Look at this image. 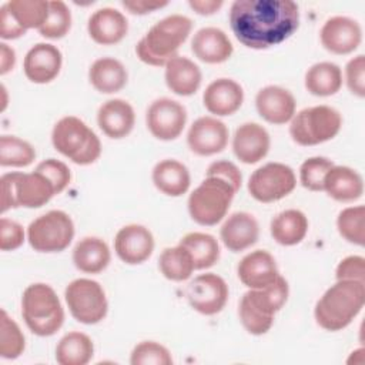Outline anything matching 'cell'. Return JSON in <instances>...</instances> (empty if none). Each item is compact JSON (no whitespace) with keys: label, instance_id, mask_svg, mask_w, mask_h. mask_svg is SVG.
Wrapping results in <instances>:
<instances>
[{"label":"cell","instance_id":"6da1fadb","mask_svg":"<svg viewBox=\"0 0 365 365\" xmlns=\"http://www.w3.org/2000/svg\"><path fill=\"white\" fill-rule=\"evenodd\" d=\"M230 26L241 44L262 50L297 31L299 9L291 0H237L230 9Z\"/></svg>","mask_w":365,"mask_h":365},{"label":"cell","instance_id":"7a4b0ae2","mask_svg":"<svg viewBox=\"0 0 365 365\" xmlns=\"http://www.w3.org/2000/svg\"><path fill=\"white\" fill-rule=\"evenodd\" d=\"M365 304V282L336 279L318 299L314 315L327 331H341L361 312Z\"/></svg>","mask_w":365,"mask_h":365},{"label":"cell","instance_id":"3957f363","mask_svg":"<svg viewBox=\"0 0 365 365\" xmlns=\"http://www.w3.org/2000/svg\"><path fill=\"white\" fill-rule=\"evenodd\" d=\"M192 21L182 14H171L157 21L145 36L137 43L135 53L138 58L154 67L165 66L177 50L188 38Z\"/></svg>","mask_w":365,"mask_h":365},{"label":"cell","instance_id":"277c9868","mask_svg":"<svg viewBox=\"0 0 365 365\" xmlns=\"http://www.w3.org/2000/svg\"><path fill=\"white\" fill-rule=\"evenodd\" d=\"M288 298V282L284 277L278 278L268 287L250 289L240 302V319L242 327L252 335H262L269 331L274 315L278 312Z\"/></svg>","mask_w":365,"mask_h":365},{"label":"cell","instance_id":"5b68a950","mask_svg":"<svg viewBox=\"0 0 365 365\" xmlns=\"http://www.w3.org/2000/svg\"><path fill=\"white\" fill-rule=\"evenodd\" d=\"M21 314L29 329L38 336L54 335L64 322V311L57 294L43 282L31 284L24 289Z\"/></svg>","mask_w":365,"mask_h":365},{"label":"cell","instance_id":"8992f818","mask_svg":"<svg viewBox=\"0 0 365 365\" xmlns=\"http://www.w3.org/2000/svg\"><path fill=\"white\" fill-rule=\"evenodd\" d=\"M51 141L60 154L78 165L93 164L101 154V143L97 134L74 115L63 117L56 123Z\"/></svg>","mask_w":365,"mask_h":365},{"label":"cell","instance_id":"52a82bcc","mask_svg":"<svg viewBox=\"0 0 365 365\" xmlns=\"http://www.w3.org/2000/svg\"><path fill=\"white\" fill-rule=\"evenodd\" d=\"M1 212L10 208H38L56 195L53 184L36 170L33 173H7L0 178Z\"/></svg>","mask_w":365,"mask_h":365},{"label":"cell","instance_id":"ba28073f","mask_svg":"<svg viewBox=\"0 0 365 365\" xmlns=\"http://www.w3.org/2000/svg\"><path fill=\"white\" fill-rule=\"evenodd\" d=\"M237 190L225 180L207 175L188 197V212L200 225L220 222L232 202Z\"/></svg>","mask_w":365,"mask_h":365},{"label":"cell","instance_id":"9c48e42d","mask_svg":"<svg viewBox=\"0 0 365 365\" xmlns=\"http://www.w3.org/2000/svg\"><path fill=\"white\" fill-rule=\"evenodd\" d=\"M342 117L329 106H315L294 114L289 135L299 145H317L332 140L341 130Z\"/></svg>","mask_w":365,"mask_h":365},{"label":"cell","instance_id":"30bf717a","mask_svg":"<svg viewBox=\"0 0 365 365\" xmlns=\"http://www.w3.org/2000/svg\"><path fill=\"white\" fill-rule=\"evenodd\" d=\"M74 237V224L68 214L60 210L48 211L27 228V240L38 252H60L66 250Z\"/></svg>","mask_w":365,"mask_h":365},{"label":"cell","instance_id":"8fae6325","mask_svg":"<svg viewBox=\"0 0 365 365\" xmlns=\"http://www.w3.org/2000/svg\"><path fill=\"white\" fill-rule=\"evenodd\" d=\"M64 297L73 318L81 324L93 325L107 315V298L97 281L88 278L74 279L67 285Z\"/></svg>","mask_w":365,"mask_h":365},{"label":"cell","instance_id":"7c38bea8","mask_svg":"<svg viewBox=\"0 0 365 365\" xmlns=\"http://www.w3.org/2000/svg\"><path fill=\"white\" fill-rule=\"evenodd\" d=\"M297 185L291 167L282 163H268L257 168L248 180V191L259 202H274L287 197Z\"/></svg>","mask_w":365,"mask_h":365},{"label":"cell","instance_id":"4fadbf2b","mask_svg":"<svg viewBox=\"0 0 365 365\" xmlns=\"http://www.w3.org/2000/svg\"><path fill=\"white\" fill-rule=\"evenodd\" d=\"M145 123L155 138L163 141L175 140L185 127L187 111L178 101L163 97L150 104Z\"/></svg>","mask_w":365,"mask_h":365},{"label":"cell","instance_id":"5bb4252c","mask_svg":"<svg viewBox=\"0 0 365 365\" xmlns=\"http://www.w3.org/2000/svg\"><path fill=\"white\" fill-rule=\"evenodd\" d=\"M190 305L202 315H215L227 304L228 285L217 274H201L187 287Z\"/></svg>","mask_w":365,"mask_h":365},{"label":"cell","instance_id":"9a60e30c","mask_svg":"<svg viewBox=\"0 0 365 365\" xmlns=\"http://www.w3.org/2000/svg\"><path fill=\"white\" fill-rule=\"evenodd\" d=\"M321 44L334 54H349L358 48L362 40L359 23L351 17L335 16L328 19L319 31Z\"/></svg>","mask_w":365,"mask_h":365},{"label":"cell","instance_id":"2e32d148","mask_svg":"<svg viewBox=\"0 0 365 365\" xmlns=\"http://www.w3.org/2000/svg\"><path fill=\"white\" fill-rule=\"evenodd\" d=\"M190 150L197 155H214L228 144V128L215 117L197 118L187 134Z\"/></svg>","mask_w":365,"mask_h":365},{"label":"cell","instance_id":"e0dca14e","mask_svg":"<svg viewBox=\"0 0 365 365\" xmlns=\"http://www.w3.org/2000/svg\"><path fill=\"white\" fill-rule=\"evenodd\" d=\"M114 250L123 262L130 265L141 264L153 254L154 237L144 225L130 224L115 234Z\"/></svg>","mask_w":365,"mask_h":365},{"label":"cell","instance_id":"ac0fdd59","mask_svg":"<svg viewBox=\"0 0 365 365\" xmlns=\"http://www.w3.org/2000/svg\"><path fill=\"white\" fill-rule=\"evenodd\" d=\"M61 51L48 43H38L33 46L23 63L26 77L36 84H46L53 81L61 68Z\"/></svg>","mask_w":365,"mask_h":365},{"label":"cell","instance_id":"d6986e66","mask_svg":"<svg viewBox=\"0 0 365 365\" xmlns=\"http://www.w3.org/2000/svg\"><path fill=\"white\" fill-rule=\"evenodd\" d=\"M255 107L258 114L271 124H285L295 114L294 96L279 86H267L255 96Z\"/></svg>","mask_w":365,"mask_h":365},{"label":"cell","instance_id":"ffe728a7","mask_svg":"<svg viewBox=\"0 0 365 365\" xmlns=\"http://www.w3.org/2000/svg\"><path fill=\"white\" fill-rule=\"evenodd\" d=\"M269 134L258 123H244L232 137V151L244 164L261 161L269 151Z\"/></svg>","mask_w":365,"mask_h":365},{"label":"cell","instance_id":"44dd1931","mask_svg":"<svg viewBox=\"0 0 365 365\" xmlns=\"http://www.w3.org/2000/svg\"><path fill=\"white\" fill-rule=\"evenodd\" d=\"M237 272L240 281L250 289L265 288L279 275L274 257L265 250H255L247 254L240 261Z\"/></svg>","mask_w":365,"mask_h":365},{"label":"cell","instance_id":"7402d4cb","mask_svg":"<svg viewBox=\"0 0 365 365\" xmlns=\"http://www.w3.org/2000/svg\"><path fill=\"white\" fill-rule=\"evenodd\" d=\"M87 31L93 41L101 46H111L120 43L128 31V21L125 16L111 7L96 10L87 24Z\"/></svg>","mask_w":365,"mask_h":365},{"label":"cell","instance_id":"603a6c76","mask_svg":"<svg viewBox=\"0 0 365 365\" xmlns=\"http://www.w3.org/2000/svg\"><path fill=\"white\" fill-rule=\"evenodd\" d=\"M244 101L242 87L231 78H217L208 84L202 94L204 107L215 115L234 114Z\"/></svg>","mask_w":365,"mask_h":365},{"label":"cell","instance_id":"cb8c5ba5","mask_svg":"<svg viewBox=\"0 0 365 365\" xmlns=\"http://www.w3.org/2000/svg\"><path fill=\"white\" fill-rule=\"evenodd\" d=\"M259 235V227L254 215L240 211L231 214L220 230L222 244L232 252H240L254 245Z\"/></svg>","mask_w":365,"mask_h":365},{"label":"cell","instance_id":"d4e9b609","mask_svg":"<svg viewBox=\"0 0 365 365\" xmlns=\"http://www.w3.org/2000/svg\"><path fill=\"white\" fill-rule=\"evenodd\" d=\"M191 50L198 60L208 64H220L231 57L234 47L221 29L204 27L194 34Z\"/></svg>","mask_w":365,"mask_h":365},{"label":"cell","instance_id":"484cf974","mask_svg":"<svg viewBox=\"0 0 365 365\" xmlns=\"http://www.w3.org/2000/svg\"><path fill=\"white\" fill-rule=\"evenodd\" d=\"M100 130L110 138H123L131 133L135 123V114L131 104L121 98L106 101L97 113Z\"/></svg>","mask_w":365,"mask_h":365},{"label":"cell","instance_id":"4316f807","mask_svg":"<svg viewBox=\"0 0 365 365\" xmlns=\"http://www.w3.org/2000/svg\"><path fill=\"white\" fill-rule=\"evenodd\" d=\"M324 191L341 202L356 201L364 194V180L361 174L345 165H334L325 175Z\"/></svg>","mask_w":365,"mask_h":365},{"label":"cell","instance_id":"83f0119b","mask_svg":"<svg viewBox=\"0 0 365 365\" xmlns=\"http://www.w3.org/2000/svg\"><path fill=\"white\" fill-rule=\"evenodd\" d=\"M165 84L177 96H191L201 86V70L190 58L175 56L165 64Z\"/></svg>","mask_w":365,"mask_h":365},{"label":"cell","instance_id":"f1b7e54d","mask_svg":"<svg viewBox=\"0 0 365 365\" xmlns=\"http://www.w3.org/2000/svg\"><path fill=\"white\" fill-rule=\"evenodd\" d=\"M153 182L163 194L180 197L188 191L191 177L182 163L177 160H163L153 168Z\"/></svg>","mask_w":365,"mask_h":365},{"label":"cell","instance_id":"f546056e","mask_svg":"<svg viewBox=\"0 0 365 365\" xmlns=\"http://www.w3.org/2000/svg\"><path fill=\"white\" fill-rule=\"evenodd\" d=\"M88 80L97 91L113 94L127 84L128 74L121 61L113 57H103L90 66Z\"/></svg>","mask_w":365,"mask_h":365},{"label":"cell","instance_id":"4dcf8cb0","mask_svg":"<svg viewBox=\"0 0 365 365\" xmlns=\"http://www.w3.org/2000/svg\"><path fill=\"white\" fill-rule=\"evenodd\" d=\"M108 245L97 237H86L80 240L73 250V262L77 269L86 274H98L107 268L110 262Z\"/></svg>","mask_w":365,"mask_h":365},{"label":"cell","instance_id":"1f68e13d","mask_svg":"<svg viewBox=\"0 0 365 365\" xmlns=\"http://www.w3.org/2000/svg\"><path fill=\"white\" fill-rule=\"evenodd\" d=\"M272 238L285 247L299 244L308 232V218L299 210H285L271 221Z\"/></svg>","mask_w":365,"mask_h":365},{"label":"cell","instance_id":"d6a6232c","mask_svg":"<svg viewBox=\"0 0 365 365\" xmlns=\"http://www.w3.org/2000/svg\"><path fill=\"white\" fill-rule=\"evenodd\" d=\"M342 86V71L339 66L331 61H321L305 73V88L317 97H329L336 94Z\"/></svg>","mask_w":365,"mask_h":365},{"label":"cell","instance_id":"836d02e7","mask_svg":"<svg viewBox=\"0 0 365 365\" xmlns=\"http://www.w3.org/2000/svg\"><path fill=\"white\" fill-rule=\"evenodd\" d=\"M94 345L83 332L66 334L56 346V361L60 365H86L91 361Z\"/></svg>","mask_w":365,"mask_h":365},{"label":"cell","instance_id":"e575fe53","mask_svg":"<svg viewBox=\"0 0 365 365\" xmlns=\"http://www.w3.org/2000/svg\"><path fill=\"white\" fill-rule=\"evenodd\" d=\"M180 245L190 252L195 269L210 268L220 258L218 241L205 232H190L180 240Z\"/></svg>","mask_w":365,"mask_h":365},{"label":"cell","instance_id":"d590c367","mask_svg":"<svg viewBox=\"0 0 365 365\" xmlns=\"http://www.w3.org/2000/svg\"><path fill=\"white\" fill-rule=\"evenodd\" d=\"M158 267L161 274L170 279V281H185L191 277L194 268L192 258L190 252L181 247L180 244L177 247L165 248L158 259Z\"/></svg>","mask_w":365,"mask_h":365},{"label":"cell","instance_id":"8d00e7d4","mask_svg":"<svg viewBox=\"0 0 365 365\" xmlns=\"http://www.w3.org/2000/svg\"><path fill=\"white\" fill-rule=\"evenodd\" d=\"M6 7L16 23L24 29H40L48 16V1L40 0H11Z\"/></svg>","mask_w":365,"mask_h":365},{"label":"cell","instance_id":"74e56055","mask_svg":"<svg viewBox=\"0 0 365 365\" xmlns=\"http://www.w3.org/2000/svg\"><path fill=\"white\" fill-rule=\"evenodd\" d=\"M36 158V151L27 141L14 135L0 138V164L3 167H26Z\"/></svg>","mask_w":365,"mask_h":365},{"label":"cell","instance_id":"f35d334b","mask_svg":"<svg viewBox=\"0 0 365 365\" xmlns=\"http://www.w3.org/2000/svg\"><path fill=\"white\" fill-rule=\"evenodd\" d=\"M365 207L355 205L342 210L336 218V228L339 235L351 244L362 247L365 242L364 234Z\"/></svg>","mask_w":365,"mask_h":365},{"label":"cell","instance_id":"ab89813d","mask_svg":"<svg viewBox=\"0 0 365 365\" xmlns=\"http://www.w3.org/2000/svg\"><path fill=\"white\" fill-rule=\"evenodd\" d=\"M71 27V13L61 0L48 1V16L38 33L46 38H61Z\"/></svg>","mask_w":365,"mask_h":365},{"label":"cell","instance_id":"60d3db41","mask_svg":"<svg viewBox=\"0 0 365 365\" xmlns=\"http://www.w3.org/2000/svg\"><path fill=\"white\" fill-rule=\"evenodd\" d=\"M0 319V355L6 359H14L24 351V335L4 309H1Z\"/></svg>","mask_w":365,"mask_h":365},{"label":"cell","instance_id":"b9f144b4","mask_svg":"<svg viewBox=\"0 0 365 365\" xmlns=\"http://www.w3.org/2000/svg\"><path fill=\"white\" fill-rule=\"evenodd\" d=\"M335 164L327 157H311L305 160L299 168V181L309 191H324V180L327 173Z\"/></svg>","mask_w":365,"mask_h":365},{"label":"cell","instance_id":"7bdbcfd3","mask_svg":"<svg viewBox=\"0 0 365 365\" xmlns=\"http://www.w3.org/2000/svg\"><path fill=\"white\" fill-rule=\"evenodd\" d=\"M131 365H171L170 351L158 342L144 341L134 346L130 358Z\"/></svg>","mask_w":365,"mask_h":365},{"label":"cell","instance_id":"ee69618b","mask_svg":"<svg viewBox=\"0 0 365 365\" xmlns=\"http://www.w3.org/2000/svg\"><path fill=\"white\" fill-rule=\"evenodd\" d=\"M36 171L43 174L53 184L56 194H60L68 185V182L71 180L68 167L56 158H48V160L41 161L36 167Z\"/></svg>","mask_w":365,"mask_h":365},{"label":"cell","instance_id":"f6af8a7d","mask_svg":"<svg viewBox=\"0 0 365 365\" xmlns=\"http://www.w3.org/2000/svg\"><path fill=\"white\" fill-rule=\"evenodd\" d=\"M345 80L352 94L361 98L365 96V57L362 54L348 61L345 67Z\"/></svg>","mask_w":365,"mask_h":365},{"label":"cell","instance_id":"bcb514c9","mask_svg":"<svg viewBox=\"0 0 365 365\" xmlns=\"http://www.w3.org/2000/svg\"><path fill=\"white\" fill-rule=\"evenodd\" d=\"M24 241L23 227L11 220H0V250L13 251L19 248Z\"/></svg>","mask_w":365,"mask_h":365},{"label":"cell","instance_id":"7dc6e473","mask_svg":"<svg viewBox=\"0 0 365 365\" xmlns=\"http://www.w3.org/2000/svg\"><path fill=\"white\" fill-rule=\"evenodd\" d=\"M365 259L361 255H349L344 258L336 267V279H349L364 282L365 279Z\"/></svg>","mask_w":365,"mask_h":365},{"label":"cell","instance_id":"c3c4849f","mask_svg":"<svg viewBox=\"0 0 365 365\" xmlns=\"http://www.w3.org/2000/svg\"><path fill=\"white\" fill-rule=\"evenodd\" d=\"M207 175H215V177L225 180L237 191L240 190L241 182H242V175H241L238 167L235 164H232L231 161H225V160L212 163L207 170Z\"/></svg>","mask_w":365,"mask_h":365},{"label":"cell","instance_id":"681fc988","mask_svg":"<svg viewBox=\"0 0 365 365\" xmlns=\"http://www.w3.org/2000/svg\"><path fill=\"white\" fill-rule=\"evenodd\" d=\"M24 34H26V30L21 29L16 23V20L9 13L6 4L1 6V9H0V37L6 38V40H13V38H19Z\"/></svg>","mask_w":365,"mask_h":365},{"label":"cell","instance_id":"f907efd6","mask_svg":"<svg viewBox=\"0 0 365 365\" xmlns=\"http://www.w3.org/2000/svg\"><path fill=\"white\" fill-rule=\"evenodd\" d=\"M168 1H148V0H131V1H123L121 6L128 10L131 14H148L151 11L160 10L165 7Z\"/></svg>","mask_w":365,"mask_h":365},{"label":"cell","instance_id":"816d5d0a","mask_svg":"<svg viewBox=\"0 0 365 365\" xmlns=\"http://www.w3.org/2000/svg\"><path fill=\"white\" fill-rule=\"evenodd\" d=\"M221 0H190L188 6L201 16H211L222 7Z\"/></svg>","mask_w":365,"mask_h":365},{"label":"cell","instance_id":"f5cc1de1","mask_svg":"<svg viewBox=\"0 0 365 365\" xmlns=\"http://www.w3.org/2000/svg\"><path fill=\"white\" fill-rule=\"evenodd\" d=\"M16 63V53L6 43L0 44V74L4 76L10 70H13Z\"/></svg>","mask_w":365,"mask_h":365},{"label":"cell","instance_id":"db71d44e","mask_svg":"<svg viewBox=\"0 0 365 365\" xmlns=\"http://www.w3.org/2000/svg\"><path fill=\"white\" fill-rule=\"evenodd\" d=\"M1 91H3V108L1 110H4L6 108V88H4V86L1 87Z\"/></svg>","mask_w":365,"mask_h":365}]
</instances>
